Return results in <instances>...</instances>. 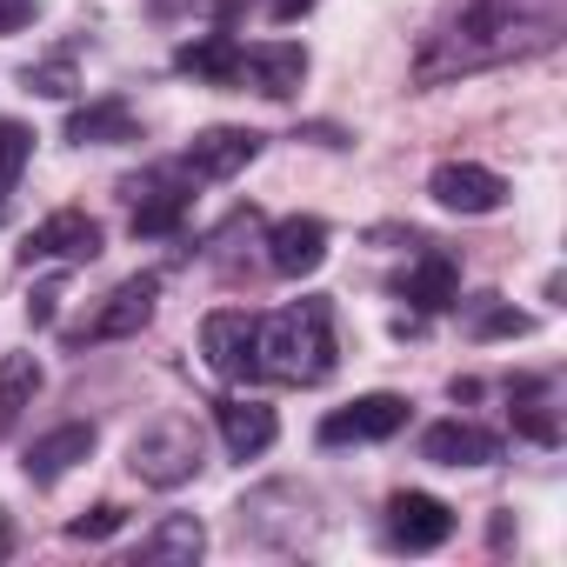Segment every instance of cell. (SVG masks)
<instances>
[{
	"label": "cell",
	"instance_id": "obj_1",
	"mask_svg": "<svg viewBox=\"0 0 567 567\" xmlns=\"http://www.w3.org/2000/svg\"><path fill=\"white\" fill-rule=\"evenodd\" d=\"M560 21H567V0H461L454 21L427 34L414 81L434 87L447 74H481V68L540 54L560 41Z\"/></svg>",
	"mask_w": 567,
	"mask_h": 567
},
{
	"label": "cell",
	"instance_id": "obj_2",
	"mask_svg": "<svg viewBox=\"0 0 567 567\" xmlns=\"http://www.w3.org/2000/svg\"><path fill=\"white\" fill-rule=\"evenodd\" d=\"M254 374L280 388H321L334 374V315L328 301H295L254 321Z\"/></svg>",
	"mask_w": 567,
	"mask_h": 567
},
{
	"label": "cell",
	"instance_id": "obj_3",
	"mask_svg": "<svg viewBox=\"0 0 567 567\" xmlns=\"http://www.w3.org/2000/svg\"><path fill=\"white\" fill-rule=\"evenodd\" d=\"M127 467H134L147 487H181V481H194V474H200V427H194L187 414H167V421L141 427L134 447H127Z\"/></svg>",
	"mask_w": 567,
	"mask_h": 567
},
{
	"label": "cell",
	"instance_id": "obj_4",
	"mask_svg": "<svg viewBox=\"0 0 567 567\" xmlns=\"http://www.w3.org/2000/svg\"><path fill=\"white\" fill-rule=\"evenodd\" d=\"M107 247V234H101V220L94 214H81V207H61V214H48L34 234H28V260H68V267H87L94 254Z\"/></svg>",
	"mask_w": 567,
	"mask_h": 567
},
{
	"label": "cell",
	"instance_id": "obj_5",
	"mask_svg": "<svg viewBox=\"0 0 567 567\" xmlns=\"http://www.w3.org/2000/svg\"><path fill=\"white\" fill-rule=\"evenodd\" d=\"M254 321L260 315H247V308H214L200 321V354L220 381H254Z\"/></svg>",
	"mask_w": 567,
	"mask_h": 567
},
{
	"label": "cell",
	"instance_id": "obj_6",
	"mask_svg": "<svg viewBox=\"0 0 567 567\" xmlns=\"http://www.w3.org/2000/svg\"><path fill=\"white\" fill-rule=\"evenodd\" d=\"M447 534H454V507H447V501H434V494H421V487H401V494L388 501V540H394V547L427 554V547H441Z\"/></svg>",
	"mask_w": 567,
	"mask_h": 567
},
{
	"label": "cell",
	"instance_id": "obj_7",
	"mask_svg": "<svg viewBox=\"0 0 567 567\" xmlns=\"http://www.w3.org/2000/svg\"><path fill=\"white\" fill-rule=\"evenodd\" d=\"M427 194L447 207V214H494L507 200V181L494 167H474V161H441L427 174Z\"/></svg>",
	"mask_w": 567,
	"mask_h": 567
},
{
	"label": "cell",
	"instance_id": "obj_8",
	"mask_svg": "<svg viewBox=\"0 0 567 567\" xmlns=\"http://www.w3.org/2000/svg\"><path fill=\"white\" fill-rule=\"evenodd\" d=\"M127 194H134V234H147V240L174 234L194 207V187H181V167H154L147 181H127Z\"/></svg>",
	"mask_w": 567,
	"mask_h": 567
},
{
	"label": "cell",
	"instance_id": "obj_9",
	"mask_svg": "<svg viewBox=\"0 0 567 567\" xmlns=\"http://www.w3.org/2000/svg\"><path fill=\"white\" fill-rule=\"evenodd\" d=\"M154 295H161V274H134V280H121V288L107 295V308L81 328V341H127V334H141V328L154 321Z\"/></svg>",
	"mask_w": 567,
	"mask_h": 567
},
{
	"label": "cell",
	"instance_id": "obj_10",
	"mask_svg": "<svg viewBox=\"0 0 567 567\" xmlns=\"http://www.w3.org/2000/svg\"><path fill=\"white\" fill-rule=\"evenodd\" d=\"M321 260H328V227H321L315 214H288V220L267 227V267H274V274L301 280V274H315Z\"/></svg>",
	"mask_w": 567,
	"mask_h": 567
},
{
	"label": "cell",
	"instance_id": "obj_11",
	"mask_svg": "<svg viewBox=\"0 0 567 567\" xmlns=\"http://www.w3.org/2000/svg\"><path fill=\"white\" fill-rule=\"evenodd\" d=\"M254 154H260V134L254 127H207V134H194L181 174H194V181H234Z\"/></svg>",
	"mask_w": 567,
	"mask_h": 567
},
{
	"label": "cell",
	"instance_id": "obj_12",
	"mask_svg": "<svg viewBox=\"0 0 567 567\" xmlns=\"http://www.w3.org/2000/svg\"><path fill=\"white\" fill-rule=\"evenodd\" d=\"M401 421H408V401H401V394H361L354 408H341V414L321 421V441H328V447H348V441H388V434H401Z\"/></svg>",
	"mask_w": 567,
	"mask_h": 567
},
{
	"label": "cell",
	"instance_id": "obj_13",
	"mask_svg": "<svg viewBox=\"0 0 567 567\" xmlns=\"http://www.w3.org/2000/svg\"><path fill=\"white\" fill-rule=\"evenodd\" d=\"M240 81H254V94H267V101H288L308 81V54L295 41H260L240 54Z\"/></svg>",
	"mask_w": 567,
	"mask_h": 567
},
{
	"label": "cell",
	"instance_id": "obj_14",
	"mask_svg": "<svg viewBox=\"0 0 567 567\" xmlns=\"http://www.w3.org/2000/svg\"><path fill=\"white\" fill-rule=\"evenodd\" d=\"M421 461H434V467H487V461H501V441L487 427H474V421H434L421 434Z\"/></svg>",
	"mask_w": 567,
	"mask_h": 567
},
{
	"label": "cell",
	"instance_id": "obj_15",
	"mask_svg": "<svg viewBox=\"0 0 567 567\" xmlns=\"http://www.w3.org/2000/svg\"><path fill=\"white\" fill-rule=\"evenodd\" d=\"M94 454V427L87 421H68V427H54V434H41L28 454H21V467H28V481L34 487H54L68 467H81Z\"/></svg>",
	"mask_w": 567,
	"mask_h": 567
},
{
	"label": "cell",
	"instance_id": "obj_16",
	"mask_svg": "<svg viewBox=\"0 0 567 567\" xmlns=\"http://www.w3.org/2000/svg\"><path fill=\"white\" fill-rule=\"evenodd\" d=\"M401 295H408L421 315H447V308L461 301V260L441 254V247H427V254L401 274Z\"/></svg>",
	"mask_w": 567,
	"mask_h": 567
},
{
	"label": "cell",
	"instance_id": "obj_17",
	"mask_svg": "<svg viewBox=\"0 0 567 567\" xmlns=\"http://www.w3.org/2000/svg\"><path fill=\"white\" fill-rule=\"evenodd\" d=\"M214 421H220V441H227V454H234V461L267 454V447H274V434H280L274 408H260V401H220V408H214Z\"/></svg>",
	"mask_w": 567,
	"mask_h": 567
},
{
	"label": "cell",
	"instance_id": "obj_18",
	"mask_svg": "<svg viewBox=\"0 0 567 567\" xmlns=\"http://www.w3.org/2000/svg\"><path fill=\"white\" fill-rule=\"evenodd\" d=\"M68 141H81V147H114V141H141V127H134V114H127L121 101H94V107H74V114H68Z\"/></svg>",
	"mask_w": 567,
	"mask_h": 567
},
{
	"label": "cell",
	"instance_id": "obj_19",
	"mask_svg": "<svg viewBox=\"0 0 567 567\" xmlns=\"http://www.w3.org/2000/svg\"><path fill=\"white\" fill-rule=\"evenodd\" d=\"M174 68H181V74H194V81L227 87V81H240V48H234L227 34H200V41H187V48L174 54Z\"/></svg>",
	"mask_w": 567,
	"mask_h": 567
},
{
	"label": "cell",
	"instance_id": "obj_20",
	"mask_svg": "<svg viewBox=\"0 0 567 567\" xmlns=\"http://www.w3.org/2000/svg\"><path fill=\"white\" fill-rule=\"evenodd\" d=\"M200 547H207V527L194 520V514H167L147 540H141V560H200Z\"/></svg>",
	"mask_w": 567,
	"mask_h": 567
},
{
	"label": "cell",
	"instance_id": "obj_21",
	"mask_svg": "<svg viewBox=\"0 0 567 567\" xmlns=\"http://www.w3.org/2000/svg\"><path fill=\"white\" fill-rule=\"evenodd\" d=\"M41 394V361L34 354H8L0 361V427H14Z\"/></svg>",
	"mask_w": 567,
	"mask_h": 567
},
{
	"label": "cell",
	"instance_id": "obj_22",
	"mask_svg": "<svg viewBox=\"0 0 567 567\" xmlns=\"http://www.w3.org/2000/svg\"><path fill=\"white\" fill-rule=\"evenodd\" d=\"M28 154H34V134H28L21 121H0V207H8V194H14V181H21V167H28Z\"/></svg>",
	"mask_w": 567,
	"mask_h": 567
},
{
	"label": "cell",
	"instance_id": "obj_23",
	"mask_svg": "<svg viewBox=\"0 0 567 567\" xmlns=\"http://www.w3.org/2000/svg\"><path fill=\"white\" fill-rule=\"evenodd\" d=\"M514 427H520L527 441H540V447H554V441H560V421L540 408V388H534V381L514 394Z\"/></svg>",
	"mask_w": 567,
	"mask_h": 567
},
{
	"label": "cell",
	"instance_id": "obj_24",
	"mask_svg": "<svg viewBox=\"0 0 567 567\" xmlns=\"http://www.w3.org/2000/svg\"><path fill=\"white\" fill-rule=\"evenodd\" d=\"M527 328H534V321H527L520 308H501V301H481V315H474V334H481V341H501V334L520 341Z\"/></svg>",
	"mask_w": 567,
	"mask_h": 567
},
{
	"label": "cell",
	"instance_id": "obj_25",
	"mask_svg": "<svg viewBox=\"0 0 567 567\" xmlns=\"http://www.w3.org/2000/svg\"><path fill=\"white\" fill-rule=\"evenodd\" d=\"M28 94L68 101V94H74V61H41V68H28Z\"/></svg>",
	"mask_w": 567,
	"mask_h": 567
},
{
	"label": "cell",
	"instance_id": "obj_26",
	"mask_svg": "<svg viewBox=\"0 0 567 567\" xmlns=\"http://www.w3.org/2000/svg\"><path fill=\"white\" fill-rule=\"evenodd\" d=\"M121 520H127V507H114V501H101L94 514H81V520H68V534H74V540H107V534H121Z\"/></svg>",
	"mask_w": 567,
	"mask_h": 567
},
{
	"label": "cell",
	"instance_id": "obj_27",
	"mask_svg": "<svg viewBox=\"0 0 567 567\" xmlns=\"http://www.w3.org/2000/svg\"><path fill=\"white\" fill-rule=\"evenodd\" d=\"M54 308H61V280L34 288V301H28V321H34V328H48V321H54Z\"/></svg>",
	"mask_w": 567,
	"mask_h": 567
},
{
	"label": "cell",
	"instance_id": "obj_28",
	"mask_svg": "<svg viewBox=\"0 0 567 567\" xmlns=\"http://www.w3.org/2000/svg\"><path fill=\"white\" fill-rule=\"evenodd\" d=\"M34 8H41V0H0V34H21L34 21Z\"/></svg>",
	"mask_w": 567,
	"mask_h": 567
},
{
	"label": "cell",
	"instance_id": "obj_29",
	"mask_svg": "<svg viewBox=\"0 0 567 567\" xmlns=\"http://www.w3.org/2000/svg\"><path fill=\"white\" fill-rule=\"evenodd\" d=\"M315 8V0H274V21H301Z\"/></svg>",
	"mask_w": 567,
	"mask_h": 567
},
{
	"label": "cell",
	"instance_id": "obj_30",
	"mask_svg": "<svg viewBox=\"0 0 567 567\" xmlns=\"http://www.w3.org/2000/svg\"><path fill=\"white\" fill-rule=\"evenodd\" d=\"M8 554H14V520L0 514V560H8Z\"/></svg>",
	"mask_w": 567,
	"mask_h": 567
},
{
	"label": "cell",
	"instance_id": "obj_31",
	"mask_svg": "<svg viewBox=\"0 0 567 567\" xmlns=\"http://www.w3.org/2000/svg\"><path fill=\"white\" fill-rule=\"evenodd\" d=\"M181 8H200V0H154V14H181Z\"/></svg>",
	"mask_w": 567,
	"mask_h": 567
}]
</instances>
